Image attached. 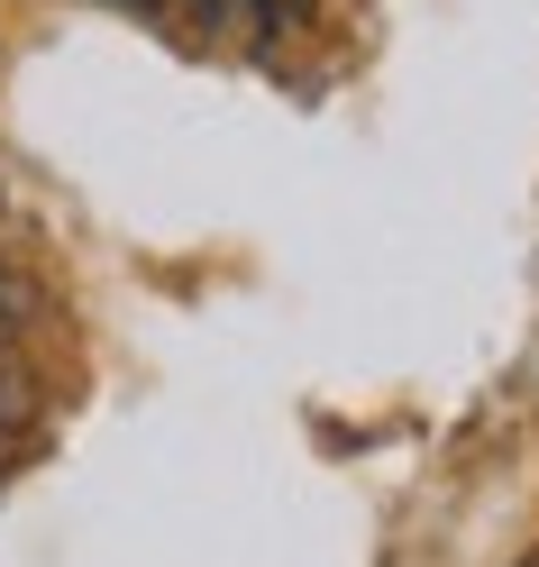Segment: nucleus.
<instances>
[{
    "instance_id": "obj_1",
    "label": "nucleus",
    "mask_w": 539,
    "mask_h": 567,
    "mask_svg": "<svg viewBox=\"0 0 539 567\" xmlns=\"http://www.w3.org/2000/svg\"><path fill=\"white\" fill-rule=\"evenodd\" d=\"M46 321V293H38V275H28L19 257H0V339H28Z\"/></svg>"
},
{
    "instance_id": "obj_2",
    "label": "nucleus",
    "mask_w": 539,
    "mask_h": 567,
    "mask_svg": "<svg viewBox=\"0 0 539 567\" xmlns=\"http://www.w3.org/2000/svg\"><path fill=\"white\" fill-rule=\"evenodd\" d=\"M0 229H19V193H10V174H0Z\"/></svg>"
},
{
    "instance_id": "obj_3",
    "label": "nucleus",
    "mask_w": 539,
    "mask_h": 567,
    "mask_svg": "<svg viewBox=\"0 0 539 567\" xmlns=\"http://www.w3.org/2000/svg\"><path fill=\"white\" fill-rule=\"evenodd\" d=\"M521 567H539V549H530V558H521Z\"/></svg>"
}]
</instances>
